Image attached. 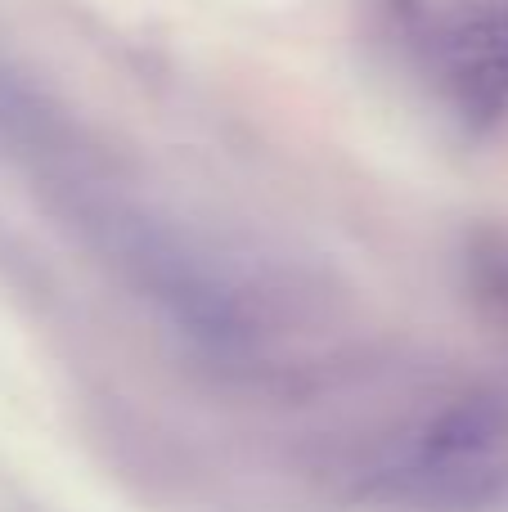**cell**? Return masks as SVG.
<instances>
[{"label":"cell","instance_id":"6da1fadb","mask_svg":"<svg viewBox=\"0 0 508 512\" xmlns=\"http://www.w3.org/2000/svg\"><path fill=\"white\" fill-rule=\"evenodd\" d=\"M441 81L473 131L508 126V14H473L441 41Z\"/></svg>","mask_w":508,"mask_h":512},{"label":"cell","instance_id":"7a4b0ae2","mask_svg":"<svg viewBox=\"0 0 508 512\" xmlns=\"http://www.w3.org/2000/svg\"><path fill=\"white\" fill-rule=\"evenodd\" d=\"M468 283H473V297L500 324H508V234H477L468 248Z\"/></svg>","mask_w":508,"mask_h":512}]
</instances>
